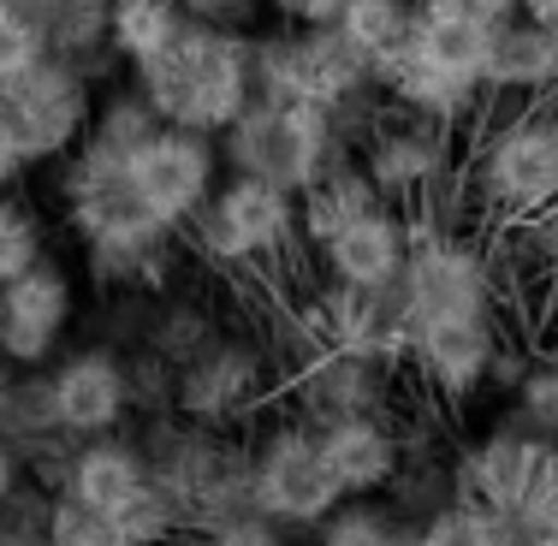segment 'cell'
<instances>
[{"mask_svg": "<svg viewBox=\"0 0 558 546\" xmlns=\"http://www.w3.org/2000/svg\"><path fill=\"white\" fill-rule=\"evenodd\" d=\"M131 77L149 96V108L161 113V125H191L220 137L256 96V84H250V31L191 19L172 36V48L131 65Z\"/></svg>", "mask_w": 558, "mask_h": 546, "instance_id": "obj_1", "label": "cell"}, {"mask_svg": "<svg viewBox=\"0 0 558 546\" xmlns=\"http://www.w3.org/2000/svg\"><path fill=\"white\" fill-rule=\"evenodd\" d=\"M131 439H137L149 475L172 493V505H179L184 541L256 505L250 499V446H244V434L203 428V422L167 410V416L131 422Z\"/></svg>", "mask_w": 558, "mask_h": 546, "instance_id": "obj_2", "label": "cell"}, {"mask_svg": "<svg viewBox=\"0 0 558 546\" xmlns=\"http://www.w3.org/2000/svg\"><path fill=\"white\" fill-rule=\"evenodd\" d=\"M475 215L487 220H523L547 215L558 196V96L517 101L511 113H482L463 161Z\"/></svg>", "mask_w": 558, "mask_h": 546, "instance_id": "obj_3", "label": "cell"}, {"mask_svg": "<svg viewBox=\"0 0 558 546\" xmlns=\"http://www.w3.org/2000/svg\"><path fill=\"white\" fill-rule=\"evenodd\" d=\"M351 143L333 125V113L315 101H268L250 96V108L220 131V161L226 172H256L279 191L303 196L322 172L351 161Z\"/></svg>", "mask_w": 558, "mask_h": 546, "instance_id": "obj_4", "label": "cell"}, {"mask_svg": "<svg viewBox=\"0 0 558 546\" xmlns=\"http://www.w3.org/2000/svg\"><path fill=\"white\" fill-rule=\"evenodd\" d=\"M184 250L208 268H262V262H286L303 250L298 226V196L256 172H226L203 208L184 220Z\"/></svg>", "mask_w": 558, "mask_h": 546, "instance_id": "obj_5", "label": "cell"}, {"mask_svg": "<svg viewBox=\"0 0 558 546\" xmlns=\"http://www.w3.org/2000/svg\"><path fill=\"white\" fill-rule=\"evenodd\" d=\"M244 446H250V499H256V511H268L291 529H315L344 499L322 458L315 422L298 416V410H274V416L262 410L244 428Z\"/></svg>", "mask_w": 558, "mask_h": 546, "instance_id": "obj_6", "label": "cell"}, {"mask_svg": "<svg viewBox=\"0 0 558 546\" xmlns=\"http://www.w3.org/2000/svg\"><path fill=\"white\" fill-rule=\"evenodd\" d=\"M274 392H279V368L268 356V339L220 327L191 363H179V398L172 404H179V416L203 422V428L244 434L268 410Z\"/></svg>", "mask_w": 558, "mask_h": 546, "instance_id": "obj_7", "label": "cell"}, {"mask_svg": "<svg viewBox=\"0 0 558 546\" xmlns=\"http://www.w3.org/2000/svg\"><path fill=\"white\" fill-rule=\"evenodd\" d=\"M96 77L84 65L43 54L24 77L0 84V101L12 113V131H19L31 167H54L60 155L77 149V137L89 131V113H96Z\"/></svg>", "mask_w": 558, "mask_h": 546, "instance_id": "obj_8", "label": "cell"}, {"mask_svg": "<svg viewBox=\"0 0 558 546\" xmlns=\"http://www.w3.org/2000/svg\"><path fill=\"white\" fill-rule=\"evenodd\" d=\"M77 315H84L77 274L48 250L43 262L0 286V356L12 368H48L72 344Z\"/></svg>", "mask_w": 558, "mask_h": 546, "instance_id": "obj_9", "label": "cell"}, {"mask_svg": "<svg viewBox=\"0 0 558 546\" xmlns=\"http://www.w3.org/2000/svg\"><path fill=\"white\" fill-rule=\"evenodd\" d=\"M131 196L149 208L161 226L184 232V220L215 196V184L226 179V161H220V137L208 131H191V125H155L149 143L131 155Z\"/></svg>", "mask_w": 558, "mask_h": 546, "instance_id": "obj_10", "label": "cell"}, {"mask_svg": "<svg viewBox=\"0 0 558 546\" xmlns=\"http://www.w3.org/2000/svg\"><path fill=\"white\" fill-rule=\"evenodd\" d=\"M404 286L416 298V315H499V303H505L494 256L470 232L416 238L404 262Z\"/></svg>", "mask_w": 558, "mask_h": 546, "instance_id": "obj_11", "label": "cell"}, {"mask_svg": "<svg viewBox=\"0 0 558 546\" xmlns=\"http://www.w3.org/2000/svg\"><path fill=\"white\" fill-rule=\"evenodd\" d=\"M505 344L499 315H416V344H410V368L440 404H470L487 392V368Z\"/></svg>", "mask_w": 558, "mask_h": 546, "instance_id": "obj_12", "label": "cell"}, {"mask_svg": "<svg viewBox=\"0 0 558 546\" xmlns=\"http://www.w3.org/2000/svg\"><path fill=\"white\" fill-rule=\"evenodd\" d=\"M310 298L322 303L333 344H344V351H356V356H375V363L392 368V375L410 368V344H416V298H410L404 279L375 286V291L322 279Z\"/></svg>", "mask_w": 558, "mask_h": 546, "instance_id": "obj_13", "label": "cell"}, {"mask_svg": "<svg viewBox=\"0 0 558 546\" xmlns=\"http://www.w3.org/2000/svg\"><path fill=\"white\" fill-rule=\"evenodd\" d=\"M54 380V404H60V428L72 439L89 434H113L131 428V386H125V351L96 339H77L48 363Z\"/></svg>", "mask_w": 558, "mask_h": 546, "instance_id": "obj_14", "label": "cell"}, {"mask_svg": "<svg viewBox=\"0 0 558 546\" xmlns=\"http://www.w3.org/2000/svg\"><path fill=\"white\" fill-rule=\"evenodd\" d=\"M356 161L368 167L375 191L387 203H410L416 191H428L434 179L458 172V137L440 125H422V119H404V113H387L363 143H356Z\"/></svg>", "mask_w": 558, "mask_h": 546, "instance_id": "obj_15", "label": "cell"}, {"mask_svg": "<svg viewBox=\"0 0 558 546\" xmlns=\"http://www.w3.org/2000/svg\"><path fill=\"white\" fill-rule=\"evenodd\" d=\"M315 439H322V458H327V470H333L344 499H351V493H387L392 475L404 470V458H410L398 404L327 416V422H315Z\"/></svg>", "mask_w": 558, "mask_h": 546, "instance_id": "obj_16", "label": "cell"}, {"mask_svg": "<svg viewBox=\"0 0 558 546\" xmlns=\"http://www.w3.org/2000/svg\"><path fill=\"white\" fill-rule=\"evenodd\" d=\"M279 392L291 398V410L310 422H327V416H351V410H392L398 404V375L375 356H356L344 344H327L310 368H298Z\"/></svg>", "mask_w": 558, "mask_h": 546, "instance_id": "obj_17", "label": "cell"}, {"mask_svg": "<svg viewBox=\"0 0 558 546\" xmlns=\"http://www.w3.org/2000/svg\"><path fill=\"white\" fill-rule=\"evenodd\" d=\"M375 84L387 89L392 113L422 119V125H440V131H451V137L475 131V125H482V113H487V89H475V84H463V77L440 72V65L416 60L410 48H404V54L375 60Z\"/></svg>", "mask_w": 558, "mask_h": 546, "instance_id": "obj_18", "label": "cell"}, {"mask_svg": "<svg viewBox=\"0 0 558 546\" xmlns=\"http://www.w3.org/2000/svg\"><path fill=\"white\" fill-rule=\"evenodd\" d=\"M410 244H416V232H410L404 208L380 203L375 215L351 220L344 232L327 238V244L315 250V262H322V279H339V286H356V291H375V286L404 279Z\"/></svg>", "mask_w": 558, "mask_h": 546, "instance_id": "obj_19", "label": "cell"}, {"mask_svg": "<svg viewBox=\"0 0 558 546\" xmlns=\"http://www.w3.org/2000/svg\"><path fill=\"white\" fill-rule=\"evenodd\" d=\"M547 451L553 446L523 439V434H511V428H499V422H494V428L475 439V446L451 451V493H458V499L499 505V511H517Z\"/></svg>", "mask_w": 558, "mask_h": 546, "instance_id": "obj_20", "label": "cell"}, {"mask_svg": "<svg viewBox=\"0 0 558 546\" xmlns=\"http://www.w3.org/2000/svg\"><path fill=\"white\" fill-rule=\"evenodd\" d=\"M487 101H541L558 96V54H553V31L535 19H505L494 24L487 43V72H482Z\"/></svg>", "mask_w": 558, "mask_h": 546, "instance_id": "obj_21", "label": "cell"}, {"mask_svg": "<svg viewBox=\"0 0 558 546\" xmlns=\"http://www.w3.org/2000/svg\"><path fill=\"white\" fill-rule=\"evenodd\" d=\"M143 482H149V463H143L137 439L131 428H113V434H89L72 446L65 458V475H60V493L65 499H84L89 511H119Z\"/></svg>", "mask_w": 558, "mask_h": 546, "instance_id": "obj_22", "label": "cell"}, {"mask_svg": "<svg viewBox=\"0 0 558 546\" xmlns=\"http://www.w3.org/2000/svg\"><path fill=\"white\" fill-rule=\"evenodd\" d=\"M487 43H494V24H482L475 12L440 7V0H416V31H410V54L416 60H428V65H440V72L482 89Z\"/></svg>", "mask_w": 558, "mask_h": 546, "instance_id": "obj_23", "label": "cell"}, {"mask_svg": "<svg viewBox=\"0 0 558 546\" xmlns=\"http://www.w3.org/2000/svg\"><path fill=\"white\" fill-rule=\"evenodd\" d=\"M387 203V196L375 191V179H368V167L356 161H339L333 172H322V179L310 184V191L298 196V226H303V250H322L333 232H344L351 220L375 215V208Z\"/></svg>", "mask_w": 558, "mask_h": 546, "instance_id": "obj_24", "label": "cell"}, {"mask_svg": "<svg viewBox=\"0 0 558 546\" xmlns=\"http://www.w3.org/2000/svg\"><path fill=\"white\" fill-rule=\"evenodd\" d=\"M315 546H422V523H410L387 493H351L315 523Z\"/></svg>", "mask_w": 558, "mask_h": 546, "instance_id": "obj_25", "label": "cell"}, {"mask_svg": "<svg viewBox=\"0 0 558 546\" xmlns=\"http://www.w3.org/2000/svg\"><path fill=\"white\" fill-rule=\"evenodd\" d=\"M65 428H60V404H54V380L48 368H12L7 392H0V439H12L31 470V458L43 446H54Z\"/></svg>", "mask_w": 558, "mask_h": 546, "instance_id": "obj_26", "label": "cell"}, {"mask_svg": "<svg viewBox=\"0 0 558 546\" xmlns=\"http://www.w3.org/2000/svg\"><path fill=\"white\" fill-rule=\"evenodd\" d=\"M191 24V12L179 0H108V48L119 54V65H143L161 48H172V36Z\"/></svg>", "mask_w": 558, "mask_h": 546, "instance_id": "obj_27", "label": "cell"}, {"mask_svg": "<svg viewBox=\"0 0 558 546\" xmlns=\"http://www.w3.org/2000/svg\"><path fill=\"white\" fill-rule=\"evenodd\" d=\"M226 321L215 310H208V303H196V298H184L179 286L172 291H161V298H155V321H149V339H143V351H161L172 368L179 363H191L196 351H203L208 339H215Z\"/></svg>", "mask_w": 558, "mask_h": 546, "instance_id": "obj_28", "label": "cell"}, {"mask_svg": "<svg viewBox=\"0 0 558 546\" xmlns=\"http://www.w3.org/2000/svg\"><path fill=\"white\" fill-rule=\"evenodd\" d=\"M339 31L351 36V48L368 65L387 54H404L410 31H416V0H344Z\"/></svg>", "mask_w": 558, "mask_h": 546, "instance_id": "obj_29", "label": "cell"}, {"mask_svg": "<svg viewBox=\"0 0 558 546\" xmlns=\"http://www.w3.org/2000/svg\"><path fill=\"white\" fill-rule=\"evenodd\" d=\"M155 298L161 291H101L89 303V315H77V332L96 344H113V351H143L155 321Z\"/></svg>", "mask_w": 558, "mask_h": 546, "instance_id": "obj_30", "label": "cell"}, {"mask_svg": "<svg viewBox=\"0 0 558 546\" xmlns=\"http://www.w3.org/2000/svg\"><path fill=\"white\" fill-rule=\"evenodd\" d=\"M499 428H511L523 439H541V446H558V375H553L547 356L529 363V375L505 392Z\"/></svg>", "mask_w": 558, "mask_h": 546, "instance_id": "obj_31", "label": "cell"}, {"mask_svg": "<svg viewBox=\"0 0 558 546\" xmlns=\"http://www.w3.org/2000/svg\"><path fill=\"white\" fill-rule=\"evenodd\" d=\"M387 499L410 517V523H428V517L440 511V505L458 499V493H451V458H440V451H428V446L410 451L404 470L392 475Z\"/></svg>", "mask_w": 558, "mask_h": 546, "instance_id": "obj_32", "label": "cell"}, {"mask_svg": "<svg viewBox=\"0 0 558 546\" xmlns=\"http://www.w3.org/2000/svg\"><path fill=\"white\" fill-rule=\"evenodd\" d=\"M113 523H119V535H125L131 546H179V541H184V517H179L172 493L155 482V475H149L137 493H131L125 505H119Z\"/></svg>", "mask_w": 558, "mask_h": 546, "instance_id": "obj_33", "label": "cell"}, {"mask_svg": "<svg viewBox=\"0 0 558 546\" xmlns=\"http://www.w3.org/2000/svg\"><path fill=\"white\" fill-rule=\"evenodd\" d=\"M48 256V226L19 191H0V286Z\"/></svg>", "mask_w": 558, "mask_h": 546, "instance_id": "obj_34", "label": "cell"}, {"mask_svg": "<svg viewBox=\"0 0 558 546\" xmlns=\"http://www.w3.org/2000/svg\"><path fill=\"white\" fill-rule=\"evenodd\" d=\"M48 517H54V487L36 475L0 493V546H48Z\"/></svg>", "mask_w": 558, "mask_h": 546, "instance_id": "obj_35", "label": "cell"}, {"mask_svg": "<svg viewBox=\"0 0 558 546\" xmlns=\"http://www.w3.org/2000/svg\"><path fill=\"white\" fill-rule=\"evenodd\" d=\"M191 546H315V529H291V523H279V517L250 505V511H238V517H226V523L203 529V535H191Z\"/></svg>", "mask_w": 558, "mask_h": 546, "instance_id": "obj_36", "label": "cell"}, {"mask_svg": "<svg viewBox=\"0 0 558 546\" xmlns=\"http://www.w3.org/2000/svg\"><path fill=\"white\" fill-rule=\"evenodd\" d=\"M125 386H131V422L179 410L172 404L179 398V368L161 351H125Z\"/></svg>", "mask_w": 558, "mask_h": 546, "instance_id": "obj_37", "label": "cell"}, {"mask_svg": "<svg viewBox=\"0 0 558 546\" xmlns=\"http://www.w3.org/2000/svg\"><path fill=\"white\" fill-rule=\"evenodd\" d=\"M43 54H48V36L36 24V12L24 0H0V84L24 77Z\"/></svg>", "mask_w": 558, "mask_h": 546, "instance_id": "obj_38", "label": "cell"}, {"mask_svg": "<svg viewBox=\"0 0 558 546\" xmlns=\"http://www.w3.org/2000/svg\"><path fill=\"white\" fill-rule=\"evenodd\" d=\"M48 546H131L119 535V523L108 511H89L84 499L54 493V517H48Z\"/></svg>", "mask_w": 558, "mask_h": 546, "instance_id": "obj_39", "label": "cell"}, {"mask_svg": "<svg viewBox=\"0 0 558 546\" xmlns=\"http://www.w3.org/2000/svg\"><path fill=\"white\" fill-rule=\"evenodd\" d=\"M517 517L529 523V535H558V446L541 458L535 482H529L523 505H517Z\"/></svg>", "mask_w": 558, "mask_h": 546, "instance_id": "obj_40", "label": "cell"}, {"mask_svg": "<svg viewBox=\"0 0 558 546\" xmlns=\"http://www.w3.org/2000/svg\"><path fill=\"white\" fill-rule=\"evenodd\" d=\"M31 155H24V143H19V131H12V113H7V101H0V191H19L24 179H31Z\"/></svg>", "mask_w": 558, "mask_h": 546, "instance_id": "obj_41", "label": "cell"}, {"mask_svg": "<svg viewBox=\"0 0 558 546\" xmlns=\"http://www.w3.org/2000/svg\"><path fill=\"white\" fill-rule=\"evenodd\" d=\"M191 19H208V24H238V31H250L262 12V0H179Z\"/></svg>", "mask_w": 558, "mask_h": 546, "instance_id": "obj_42", "label": "cell"}, {"mask_svg": "<svg viewBox=\"0 0 558 546\" xmlns=\"http://www.w3.org/2000/svg\"><path fill=\"white\" fill-rule=\"evenodd\" d=\"M529 375V351H523V344H511V339H505L499 344V351H494V368H487V392H511V386L517 380H523Z\"/></svg>", "mask_w": 558, "mask_h": 546, "instance_id": "obj_43", "label": "cell"}, {"mask_svg": "<svg viewBox=\"0 0 558 546\" xmlns=\"http://www.w3.org/2000/svg\"><path fill=\"white\" fill-rule=\"evenodd\" d=\"M344 0H279V24H339Z\"/></svg>", "mask_w": 558, "mask_h": 546, "instance_id": "obj_44", "label": "cell"}, {"mask_svg": "<svg viewBox=\"0 0 558 546\" xmlns=\"http://www.w3.org/2000/svg\"><path fill=\"white\" fill-rule=\"evenodd\" d=\"M24 458H19V446H12V439H0V493H7L12 482H24Z\"/></svg>", "mask_w": 558, "mask_h": 546, "instance_id": "obj_45", "label": "cell"}, {"mask_svg": "<svg viewBox=\"0 0 558 546\" xmlns=\"http://www.w3.org/2000/svg\"><path fill=\"white\" fill-rule=\"evenodd\" d=\"M547 363H553V375H558V332H553V344H547Z\"/></svg>", "mask_w": 558, "mask_h": 546, "instance_id": "obj_46", "label": "cell"}, {"mask_svg": "<svg viewBox=\"0 0 558 546\" xmlns=\"http://www.w3.org/2000/svg\"><path fill=\"white\" fill-rule=\"evenodd\" d=\"M7 380H12V363H7V356H0V392H7Z\"/></svg>", "mask_w": 558, "mask_h": 546, "instance_id": "obj_47", "label": "cell"}, {"mask_svg": "<svg viewBox=\"0 0 558 546\" xmlns=\"http://www.w3.org/2000/svg\"><path fill=\"white\" fill-rule=\"evenodd\" d=\"M535 546H558V535H535Z\"/></svg>", "mask_w": 558, "mask_h": 546, "instance_id": "obj_48", "label": "cell"}, {"mask_svg": "<svg viewBox=\"0 0 558 546\" xmlns=\"http://www.w3.org/2000/svg\"><path fill=\"white\" fill-rule=\"evenodd\" d=\"M262 12H279V0H262Z\"/></svg>", "mask_w": 558, "mask_h": 546, "instance_id": "obj_49", "label": "cell"}, {"mask_svg": "<svg viewBox=\"0 0 558 546\" xmlns=\"http://www.w3.org/2000/svg\"><path fill=\"white\" fill-rule=\"evenodd\" d=\"M553 54H558V24H553Z\"/></svg>", "mask_w": 558, "mask_h": 546, "instance_id": "obj_50", "label": "cell"}]
</instances>
